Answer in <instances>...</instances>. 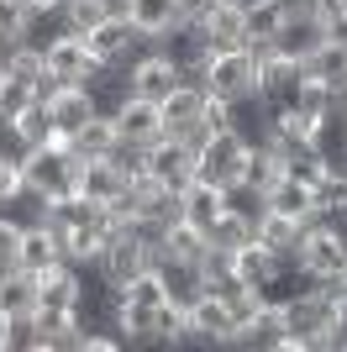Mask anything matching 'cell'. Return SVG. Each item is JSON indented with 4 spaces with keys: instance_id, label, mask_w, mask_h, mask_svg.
<instances>
[{
    "instance_id": "cell-6",
    "label": "cell",
    "mask_w": 347,
    "mask_h": 352,
    "mask_svg": "<svg viewBox=\"0 0 347 352\" xmlns=\"http://www.w3.org/2000/svg\"><path fill=\"white\" fill-rule=\"evenodd\" d=\"M295 268H300L311 284H332V279H342V268H347V248L326 226H311L300 252H295Z\"/></svg>"
},
{
    "instance_id": "cell-15",
    "label": "cell",
    "mask_w": 347,
    "mask_h": 352,
    "mask_svg": "<svg viewBox=\"0 0 347 352\" xmlns=\"http://www.w3.org/2000/svg\"><path fill=\"white\" fill-rule=\"evenodd\" d=\"M43 105L53 111V126H58V137H63V142H69V137L79 132L90 116H95V95H90V85H58Z\"/></svg>"
},
{
    "instance_id": "cell-34",
    "label": "cell",
    "mask_w": 347,
    "mask_h": 352,
    "mask_svg": "<svg viewBox=\"0 0 347 352\" xmlns=\"http://www.w3.org/2000/svg\"><path fill=\"white\" fill-rule=\"evenodd\" d=\"M32 100H37V89H32L27 79H11V74H0V116H6V121H16Z\"/></svg>"
},
{
    "instance_id": "cell-17",
    "label": "cell",
    "mask_w": 347,
    "mask_h": 352,
    "mask_svg": "<svg viewBox=\"0 0 347 352\" xmlns=\"http://www.w3.org/2000/svg\"><path fill=\"white\" fill-rule=\"evenodd\" d=\"M205 248H211V236H205L195 221L179 216L169 232H163V242H158V268H163V263H185V268H195V263L205 258Z\"/></svg>"
},
{
    "instance_id": "cell-29",
    "label": "cell",
    "mask_w": 347,
    "mask_h": 352,
    "mask_svg": "<svg viewBox=\"0 0 347 352\" xmlns=\"http://www.w3.org/2000/svg\"><path fill=\"white\" fill-rule=\"evenodd\" d=\"M116 300H127V305H147L158 310L163 300H169V279H163V268H143V274H132L121 289H111Z\"/></svg>"
},
{
    "instance_id": "cell-46",
    "label": "cell",
    "mask_w": 347,
    "mask_h": 352,
    "mask_svg": "<svg viewBox=\"0 0 347 352\" xmlns=\"http://www.w3.org/2000/svg\"><path fill=\"white\" fill-rule=\"evenodd\" d=\"M342 289H347V268H342Z\"/></svg>"
},
{
    "instance_id": "cell-39",
    "label": "cell",
    "mask_w": 347,
    "mask_h": 352,
    "mask_svg": "<svg viewBox=\"0 0 347 352\" xmlns=\"http://www.w3.org/2000/svg\"><path fill=\"white\" fill-rule=\"evenodd\" d=\"M21 190H27V179H21V163H6V158H0V206L11 210L16 200H21Z\"/></svg>"
},
{
    "instance_id": "cell-37",
    "label": "cell",
    "mask_w": 347,
    "mask_h": 352,
    "mask_svg": "<svg viewBox=\"0 0 347 352\" xmlns=\"http://www.w3.org/2000/svg\"><path fill=\"white\" fill-rule=\"evenodd\" d=\"M279 21H284V11H279L274 0H269V6H258V11H247V43H274Z\"/></svg>"
},
{
    "instance_id": "cell-27",
    "label": "cell",
    "mask_w": 347,
    "mask_h": 352,
    "mask_svg": "<svg viewBox=\"0 0 347 352\" xmlns=\"http://www.w3.org/2000/svg\"><path fill=\"white\" fill-rule=\"evenodd\" d=\"M279 179H284V163H279V153L258 137L253 153H247V163H242V184H247V190H258V195H269Z\"/></svg>"
},
{
    "instance_id": "cell-10",
    "label": "cell",
    "mask_w": 347,
    "mask_h": 352,
    "mask_svg": "<svg viewBox=\"0 0 347 352\" xmlns=\"http://www.w3.org/2000/svg\"><path fill=\"white\" fill-rule=\"evenodd\" d=\"M79 294H85V268L58 263L37 274V310L43 316H79Z\"/></svg>"
},
{
    "instance_id": "cell-45",
    "label": "cell",
    "mask_w": 347,
    "mask_h": 352,
    "mask_svg": "<svg viewBox=\"0 0 347 352\" xmlns=\"http://www.w3.org/2000/svg\"><path fill=\"white\" fill-rule=\"evenodd\" d=\"M16 43V37H0V58H6V47H11Z\"/></svg>"
},
{
    "instance_id": "cell-14",
    "label": "cell",
    "mask_w": 347,
    "mask_h": 352,
    "mask_svg": "<svg viewBox=\"0 0 347 352\" xmlns=\"http://www.w3.org/2000/svg\"><path fill=\"white\" fill-rule=\"evenodd\" d=\"M321 43H326V27H321L316 16H284L279 32H274V53L289 58V63H300V69H305V58H311Z\"/></svg>"
},
{
    "instance_id": "cell-38",
    "label": "cell",
    "mask_w": 347,
    "mask_h": 352,
    "mask_svg": "<svg viewBox=\"0 0 347 352\" xmlns=\"http://www.w3.org/2000/svg\"><path fill=\"white\" fill-rule=\"evenodd\" d=\"M0 158L6 163H27L32 158V142H27V132H21V121L0 116Z\"/></svg>"
},
{
    "instance_id": "cell-32",
    "label": "cell",
    "mask_w": 347,
    "mask_h": 352,
    "mask_svg": "<svg viewBox=\"0 0 347 352\" xmlns=\"http://www.w3.org/2000/svg\"><path fill=\"white\" fill-rule=\"evenodd\" d=\"M0 74H11V79H27L32 89H37V79H43V53L27 43H11L6 47V58H0Z\"/></svg>"
},
{
    "instance_id": "cell-31",
    "label": "cell",
    "mask_w": 347,
    "mask_h": 352,
    "mask_svg": "<svg viewBox=\"0 0 347 352\" xmlns=\"http://www.w3.org/2000/svg\"><path fill=\"white\" fill-rule=\"evenodd\" d=\"M105 16H121L116 0H63V32H74V37H90Z\"/></svg>"
},
{
    "instance_id": "cell-33",
    "label": "cell",
    "mask_w": 347,
    "mask_h": 352,
    "mask_svg": "<svg viewBox=\"0 0 347 352\" xmlns=\"http://www.w3.org/2000/svg\"><path fill=\"white\" fill-rule=\"evenodd\" d=\"M21 132H27V142L32 147H48V142H63V137H58V126H53V111H48L43 100H32L27 111H21Z\"/></svg>"
},
{
    "instance_id": "cell-20",
    "label": "cell",
    "mask_w": 347,
    "mask_h": 352,
    "mask_svg": "<svg viewBox=\"0 0 347 352\" xmlns=\"http://www.w3.org/2000/svg\"><path fill=\"white\" fill-rule=\"evenodd\" d=\"M127 16L143 37H153V47H158V37H169L174 27H185L179 0H127Z\"/></svg>"
},
{
    "instance_id": "cell-26",
    "label": "cell",
    "mask_w": 347,
    "mask_h": 352,
    "mask_svg": "<svg viewBox=\"0 0 347 352\" xmlns=\"http://www.w3.org/2000/svg\"><path fill=\"white\" fill-rule=\"evenodd\" d=\"M305 74H311V79H321V85H332L337 95H347V47L326 37V43L305 58Z\"/></svg>"
},
{
    "instance_id": "cell-11",
    "label": "cell",
    "mask_w": 347,
    "mask_h": 352,
    "mask_svg": "<svg viewBox=\"0 0 347 352\" xmlns=\"http://www.w3.org/2000/svg\"><path fill=\"white\" fill-rule=\"evenodd\" d=\"M147 174L158 179L163 190L195 184V147H189L185 137H158V142L147 147Z\"/></svg>"
},
{
    "instance_id": "cell-36",
    "label": "cell",
    "mask_w": 347,
    "mask_h": 352,
    "mask_svg": "<svg viewBox=\"0 0 347 352\" xmlns=\"http://www.w3.org/2000/svg\"><path fill=\"white\" fill-rule=\"evenodd\" d=\"M21 232H27V221L16 216V210H0V274L16 268V248H21Z\"/></svg>"
},
{
    "instance_id": "cell-2",
    "label": "cell",
    "mask_w": 347,
    "mask_h": 352,
    "mask_svg": "<svg viewBox=\"0 0 347 352\" xmlns=\"http://www.w3.org/2000/svg\"><path fill=\"white\" fill-rule=\"evenodd\" d=\"M247 153H253V137L247 132H237V126H231V132H211L200 147H195V179L231 190V184H242Z\"/></svg>"
},
{
    "instance_id": "cell-8",
    "label": "cell",
    "mask_w": 347,
    "mask_h": 352,
    "mask_svg": "<svg viewBox=\"0 0 347 352\" xmlns=\"http://www.w3.org/2000/svg\"><path fill=\"white\" fill-rule=\"evenodd\" d=\"M143 268H153L147 263V248L127 232V226H116V232L105 236L101 258H95V274L105 279V289H121V284H127L132 274H143Z\"/></svg>"
},
{
    "instance_id": "cell-28",
    "label": "cell",
    "mask_w": 347,
    "mask_h": 352,
    "mask_svg": "<svg viewBox=\"0 0 347 352\" xmlns=\"http://www.w3.org/2000/svg\"><path fill=\"white\" fill-rule=\"evenodd\" d=\"M205 236H211V248H227V252H237V248H247V242L258 236V221L227 206L216 221H211V232H205Z\"/></svg>"
},
{
    "instance_id": "cell-40",
    "label": "cell",
    "mask_w": 347,
    "mask_h": 352,
    "mask_svg": "<svg viewBox=\"0 0 347 352\" xmlns=\"http://www.w3.org/2000/svg\"><path fill=\"white\" fill-rule=\"evenodd\" d=\"M27 11H32V0H0V37H21Z\"/></svg>"
},
{
    "instance_id": "cell-16",
    "label": "cell",
    "mask_w": 347,
    "mask_h": 352,
    "mask_svg": "<svg viewBox=\"0 0 347 352\" xmlns=\"http://www.w3.org/2000/svg\"><path fill=\"white\" fill-rule=\"evenodd\" d=\"M116 132H121V142H143L153 147L163 137V111L153 100H143V95H132L121 111H116Z\"/></svg>"
},
{
    "instance_id": "cell-43",
    "label": "cell",
    "mask_w": 347,
    "mask_h": 352,
    "mask_svg": "<svg viewBox=\"0 0 347 352\" xmlns=\"http://www.w3.org/2000/svg\"><path fill=\"white\" fill-rule=\"evenodd\" d=\"M0 352H11V316H0Z\"/></svg>"
},
{
    "instance_id": "cell-12",
    "label": "cell",
    "mask_w": 347,
    "mask_h": 352,
    "mask_svg": "<svg viewBox=\"0 0 347 352\" xmlns=\"http://www.w3.org/2000/svg\"><path fill=\"white\" fill-rule=\"evenodd\" d=\"M69 263L63 258V242H58V232L48 226V221H27V232H21V248H16V268L21 274H48V268Z\"/></svg>"
},
{
    "instance_id": "cell-41",
    "label": "cell",
    "mask_w": 347,
    "mask_h": 352,
    "mask_svg": "<svg viewBox=\"0 0 347 352\" xmlns=\"http://www.w3.org/2000/svg\"><path fill=\"white\" fill-rule=\"evenodd\" d=\"M216 0H179V11H185V21H200L205 11H211Z\"/></svg>"
},
{
    "instance_id": "cell-21",
    "label": "cell",
    "mask_w": 347,
    "mask_h": 352,
    "mask_svg": "<svg viewBox=\"0 0 347 352\" xmlns=\"http://www.w3.org/2000/svg\"><path fill=\"white\" fill-rule=\"evenodd\" d=\"M231 263H237V274H242V284H253V289H263V284H274L279 274H284V258H279L274 248H263L258 236H253V242H247V248H237L231 252Z\"/></svg>"
},
{
    "instance_id": "cell-22",
    "label": "cell",
    "mask_w": 347,
    "mask_h": 352,
    "mask_svg": "<svg viewBox=\"0 0 347 352\" xmlns=\"http://www.w3.org/2000/svg\"><path fill=\"white\" fill-rule=\"evenodd\" d=\"M305 221H295V216H279V210H263V221H258V242L263 248H274L279 258H284L289 268H295V252H300V242H305Z\"/></svg>"
},
{
    "instance_id": "cell-1",
    "label": "cell",
    "mask_w": 347,
    "mask_h": 352,
    "mask_svg": "<svg viewBox=\"0 0 347 352\" xmlns=\"http://www.w3.org/2000/svg\"><path fill=\"white\" fill-rule=\"evenodd\" d=\"M195 85H205V95H216V100H231L242 105L258 95V58L247 53V47H227V53H211L195 74Z\"/></svg>"
},
{
    "instance_id": "cell-42",
    "label": "cell",
    "mask_w": 347,
    "mask_h": 352,
    "mask_svg": "<svg viewBox=\"0 0 347 352\" xmlns=\"http://www.w3.org/2000/svg\"><path fill=\"white\" fill-rule=\"evenodd\" d=\"M326 37H332V43H342V47H347V11H342V16H332V21H326Z\"/></svg>"
},
{
    "instance_id": "cell-47",
    "label": "cell",
    "mask_w": 347,
    "mask_h": 352,
    "mask_svg": "<svg viewBox=\"0 0 347 352\" xmlns=\"http://www.w3.org/2000/svg\"><path fill=\"white\" fill-rule=\"evenodd\" d=\"M342 116H347V100H342Z\"/></svg>"
},
{
    "instance_id": "cell-18",
    "label": "cell",
    "mask_w": 347,
    "mask_h": 352,
    "mask_svg": "<svg viewBox=\"0 0 347 352\" xmlns=\"http://www.w3.org/2000/svg\"><path fill=\"white\" fill-rule=\"evenodd\" d=\"M74 190L85 195V200H95V206H111L116 195L127 190V179H121V168H116L111 158H79V179H74Z\"/></svg>"
},
{
    "instance_id": "cell-25",
    "label": "cell",
    "mask_w": 347,
    "mask_h": 352,
    "mask_svg": "<svg viewBox=\"0 0 347 352\" xmlns=\"http://www.w3.org/2000/svg\"><path fill=\"white\" fill-rule=\"evenodd\" d=\"M116 142H121V132H116V116H105V111H95V116L69 137V147L79 153V158H105Z\"/></svg>"
},
{
    "instance_id": "cell-35",
    "label": "cell",
    "mask_w": 347,
    "mask_h": 352,
    "mask_svg": "<svg viewBox=\"0 0 347 352\" xmlns=\"http://www.w3.org/2000/svg\"><path fill=\"white\" fill-rule=\"evenodd\" d=\"M105 158L121 168V179H127V184H132V179H147V147H143V142H116Z\"/></svg>"
},
{
    "instance_id": "cell-23",
    "label": "cell",
    "mask_w": 347,
    "mask_h": 352,
    "mask_svg": "<svg viewBox=\"0 0 347 352\" xmlns=\"http://www.w3.org/2000/svg\"><path fill=\"white\" fill-rule=\"evenodd\" d=\"M279 337H284V316H279V300H269V305H263L247 326H237V342H231V347L274 352V347H279Z\"/></svg>"
},
{
    "instance_id": "cell-4",
    "label": "cell",
    "mask_w": 347,
    "mask_h": 352,
    "mask_svg": "<svg viewBox=\"0 0 347 352\" xmlns=\"http://www.w3.org/2000/svg\"><path fill=\"white\" fill-rule=\"evenodd\" d=\"M205 100H211L205 85L185 79V85L158 105V111H163V137H185L189 147H200L205 137H211V126H205Z\"/></svg>"
},
{
    "instance_id": "cell-19",
    "label": "cell",
    "mask_w": 347,
    "mask_h": 352,
    "mask_svg": "<svg viewBox=\"0 0 347 352\" xmlns=\"http://www.w3.org/2000/svg\"><path fill=\"white\" fill-rule=\"evenodd\" d=\"M263 200H269V210L295 216V221H305V226H311V221H316V210H321V190H316V184H300V179H289V174L279 179Z\"/></svg>"
},
{
    "instance_id": "cell-5",
    "label": "cell",
    "mask_w": 347,
    "mask_h": 352,
    "mask_svg": "<svg viewBox=\"0 0 347 352\" xmlns=\"http://www.w3.org/2000/svg\"><path fill=\"white\" fill-rule=\"evenodd\" d=\"M95 69H101V58H95L90 43H85V37H74V32H58L53 43L43 47V74L58 79V85H90Z\"/></svg>"
},
{
    "instance_id": "cell-30",
    "label": "cell",
    "mask_w": 347,
    "mask_h": 352,
    "mask_svg": "<svg viewBox=\"0 0 347 352\" xmlns=\"http://www.w3.org/2000/svg\"><path fill=\"white\" fill-rule=\"evenodd\" d=\"M37 310V279L11 268V274H0V316H32Z\"/></svg>"
},
{
    "instance_id": "cell-44",
    "label": "cell",
    "mask_w": 347,
    "mask_h": 352,
    "mask_svg": "<svg viewBox=\"0 0 347 352\" xmlns=\"http://www.w3.org/2000/svg\"><path fill=\"white\" fill-rule=\"evenodd\" d=\"M231 6H237V11L247 16V11H258V6H269V0H231Z\"/></svg>"
},
{
    "instance_id": "cell-3",
    "label": "cell",
    "mask_w": 347,
    "mask_h": 352,
    "mask_svg": "<svg viewBox=\"0 0 347 352\" xmlns=\"http://www.w3.org/2000/svg\"><path fill=\"white\" fill-rule=\"evenodd\" d=\"M21 179H27V190H32V195H43V200L74 195V179H79V153H74L69 142L32 147V158L21 163Z\"/></svg>"
},
{
    "instance_id": "cell-9",
    "label": "cell",
    "mask_w": 347,
    "mask_h": 352,
    "mask_svg": "<svg viewBox=\"0 0 347 352\" xmlns=\"http://www.w3.org/2000/svg\"><path fill=\"white\" fill-rule=\"evenodd\" d=\"M189 342H200V347H231L237 342V316L221 294L200 289V300L189 305Z\"/></svg>"
},
{
    "instance_id": "cell-13",
    "label": "cell",
    "mask_w": 347,
    "mask_h": 352,
    "mask_svg": "<svg viewBox=\"0 0 347 352\" xmlns=\"http://www.w3.org/2000/svg\"><path fill=\"white\" fill-rule=\"evenodd\" d=\"M200 27V37H205V47L211 53H227V47H247V16L231 6V0H216L211 11L195 21Z\"/></svg>"
},
{
    "instance_id": "cell-7",
    "label": "cell",
    "mask_w": 347,
    "mask_h": 352,
    "mask_svg": "<svg viewBox=\"0 0 347 352\" xmlns=\"http://www.w3.org/2000/svg\"><path fill=\"white\" fill-rule=\"evenodd\" d=\"M127 79H132V95H143V100H153V105H163L174 95V89L185 85V69L163 53V47H147L143 58L127 69Z\"/></svg>"
},
{
    "instance_id": "cell-24",
    "label": "cell",
    "mask_w": 347,
    "mask_h": 352,
    "mask_svg": "<svg viewBox=\"0 0 347 352\" xmlns=\"http://www.w3.org/2000/svg\"><path fill=\"white\" fill-rule=\"evenodd\" d=\"M179 200H185V221H195L200 232H211V221L227 210V190H221V184H205V179L185 184V190H179Z\"/></svg>"
}]
</instances>
